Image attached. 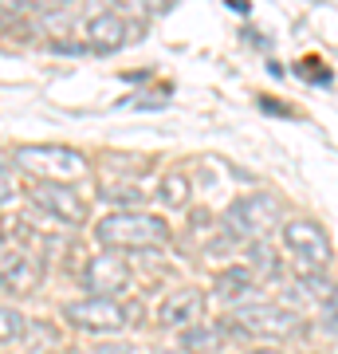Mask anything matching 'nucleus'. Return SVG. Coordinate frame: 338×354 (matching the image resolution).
<instances>
[{
    "instance_id": "nucleus-21",
    "label": "nucleus",
    "mask_w": 338,
    "mask_h": 354,
    "mask_svg": "<svg viewBox=\"0 0 338 354\" xmlns=\"http://www.w3.org/2000/svg\"><path fill=\"white\" fill-rule=\"evenodd\" d=\"M32 4H39V8H48V12H51V8H63L67 0H32Z\"/></svg>"
},
{
    "instance_id": "nucleus-13",
    "label": "nucleus",
    "mask_w": 338,
    "mask_h": 354,
    "mask_svg": "<svg viewBox=\"0 0 338 354\" xmlns=\"http://www.w3.org/2000/svg\"><path fill=\"white\" fill-rule=\"evenodd\" d=\"M248 268H252V276H260V279H279V252L267 241H252Z\"/></svg>"
},
{
    "instance_id": "nucleus-8",
    "label": "nucleus",
    "mask_w": 338,
    "mask_h": 354,
    "mask_svg": "<svg viewBox=\"0 0 338 354\" xmlns=\"http://www.w3.org/2000/svg\"><path fill=\"white\" fill-rule=\"evenodd\" d=\"M83 288L91 291V295H122L126 288H130V264H126L118 252H106L102 248L99 256H91L87 268H83Z\"/></svg>"
},
{
    "instance_id": "nucleus-17",
    "label": "nucleus",
    "mask_w": 338,
    "mask_h": 354,
    "mask_svg": "<svg viewBox=\"0 0 338 354\" xmlns=\"http://www.w3.org/2000/svg\"><path fill=\"white\" fill-rule=\"evenodd\" d=\"M323 327L338 330V283L323 295Z\"/></svg>"
},
{
    "instance_id": "nucleus-19",
    "label": "nucleus",
    "mask_w": 338,
    "mask_h": 354,
    "mask_svg": "<svg viewBox=\"0 0 338 354\" xmlns=\"http://www.w3.org/2000/svg\"><path fill=\"white\" fill-rule=\"evenodd\" d=\"M32 4V0H0V12H12V16H20Z\"/></svg>"
},
{
    "instance_id": "nucleus-4",
    "label": "nucleus",
    "mask_w": 338,
    "mask_h": 354,
    "mask_svg": "<svg viewBox=\"0 0 338 354\" xmlns=\"http://www.w3.org/2000/svg\"><path fill=\"white\" fill-rule=\"evenodd\" d=\"M12 162L32 174L36 181H55V185H67V181H79L91 165L87 158L71 146H20L12 153Z\"/></svg>"
},
{
    "instance_id": "nucleus-3",
    "label": "nucleus",
    "mask_w": 338,
    "mask_h": 354,
    "mask_svg": "<svg viewBox=\"0 0 338 354\" xmlns=\"http://www.w3.org/2000/svg\"><path fill=\"white\" fill-rule=\"evenodd\" d=\"M225 327L248 339H291L303 330V315L279 304H240L228 311Z\"/></svg>"
},
{
    "instance_id": "nucleus-16",
    "label": "nucleus",
    "mask_w": 338,
    "mask_h": 354,
    "mask_svg": "<svg viewBox=\"0 0 338 354\" xmlns=\"http://www.w3.org/2000/svg\"><path fill=\"white\" fill-rule=\"evenodd\" d=\"M24 330H28L24 311H16V307H0V346L20 342V339H24Z\"/></svg>"
},
{
    "instance_id": "nucleus-6",
    "label": "nucleus",
    "mask_w": 338,
    "mask_h": 354,
    "mask_svg": "<svg viewBox=\"0 0 338 354\" xmlns=\"http://www.w3.org/2000/svg\"><path fill=\"white\" fill-rule=\"evenodd\" d=\"M279 201L272 193H248V197H240L232 201V209L225 213V228L240 241H267V232L279 225Z\"/></svg>"
},
{
    "instance_id": "nucleus-2",
    "label": "nucleus",
    "mask_w": 338,
    "mask_h": 354,
    "mask_svg": "<svg viewBox=\"0 0 338 354\" xmlns=\"http://www.w3.org/2000/svg\"><path fill=\"white\" fill-rule=\"evenodd\" d=\"M283 248H288L291 264L295 272L303 276V283L311 291H330V283H323V272L330 264V241H326V232L319 221L311 216H291L283 221Z\"/></svg>"
},
{
    "instance_id": "nucleus-9",
    "label": "nucleus",
    "mask_w": 338,
    "mask_h": 354,
    "mask_svg": "<svg viewBox=\"0 0 338 354\" xmlns=\"http://www.w3.org/2000/svg\"><path fill=\"white\" fill-rule=\"evenodd\" d=\"M205 307H209V295L200 288H177L158 304V323L165 330H189L205 319Z\"/></svg>"
},
{
    "instance_id": "nucleus-20",
    "label": "nucleus",
    "mask_w": 338,
    "mask_h": 354,
    "mask_svg": "<svg viewBox=\"0 0 338 354\" xmlns=\"http://www.w3.org/2000/svg\"><path fill=\"white\" fill-rule=\"evenodd\" d=\"M8 201H12V181L0 174V205H8Z\"/></svg>"
},
{
    "instance_id": "nucleus-11",
    "label": "nucleus",
    "mask_w": 338,
    "mask_h": 354,
    "mask_svg": "<svg viewBox=\"0 0 338 354\" xmlns=\"http://www.w3.org/2000/svg\"><path fill=\"white\" fill-rule=\"evenodd\" d=\"M130 39V24H126L118 12H95L83 24V48L87 51H99V55H106V51H118Z\"/></svg>"
},
{
    "instance_id": "nucleus-10",
    "label": "nucleus",
    "mask_w": 338,
    "mask_h": 354,
    "mask_svg": "<svg viewBox=\"0 0 338 354\" xmlns=\"http://www.w3.org/2000/svg\"><path fill=\"white\" fill-rule=\"evenodd\" d=\"M39 279H44V268H39L36 256H28L16 244L0 248V288L16 291V295H28V291H36Z\"/></svg>"
},
{
    "instance_id": "nucleus-14",
    "label": "nucleus",
    "mask_w": 338,
    "mask_h": 354,
    "mask_svg": "<svg viewBox=\"0 0 338 354\" xmlns=\"http://www.w3.org/2000/svg\"><path fill=\"white\" fill-rule=\"evenodd\" d=\"M189 197H193V185H189L185 174H165L162 185H158V201L165 205V209H185Z\"/></svg>"
},
{
    "instance_id": "nucleus-18",
    "label": "nucleus",
    "mask_w": 338,
    "mask_h": 354,
    "mask_svg": "<svg viewBox=\"0 0 338 354\" xmlns=\"http://www.w3.org/2000/svg\"><path fill=\"white\" fill-rule=\"evenodd\" d=\"M138 4H142L150 16H162V12H169V8H173L177 0H138Z\"/></svg>"
},
{
    "instance_id": "nucleus-15",
    "label": "nucleus",
    "mask_w": 338,
    "mask_h": 354,
    "mask_svg": "<svg viewBox=\"0 0 338 354\" xmlns=\"http://www.w3.org/2000/svg\"><path fill=\"white\" fill-rule=\"evenodd\" d=\"M181 346L189 354H213L220 346V327H189L181 335Z\"/></svg>"
},
{
    "instance_id": "nucleus-1",
    "label": "nucleus",
    "mask_w": 338,
    "mask_h": 354,
    "mask_svg": "<svg viewBox=\"0 0 338 354\" xmlns=\"http://www.w3.org/2000/svg\"><path fill=\"white\" fill-rule=\"evenodd\" d=\"M95 241L106 248V252H142V248H158V244L169 241V225L162 216L142 213V209H118V213H106L95 225Z\"/></svg>"
},
{
    "instance_id": "nucleus-23",
    "label": "nucleus",
    "mask_w": 338,
    "mask_h": 354,
    "mask_svg": "<svg viewBox=\"0 0 338 354\" xmlns=\"http://www.w3.org/2000/svg\"><path fill=\"white\" fill-rule=\"evenodd\" d=\"M0 165H4V153H0Z\"/></svg>"
},
{
    "instance_id": "nucleus-12",
    "label": "nucleus",
    "mask_w": 338,
    "mask_h": 354,
    "mask_svg": "<svg viewBox=\"0 0 338 354\" xmlns=\"http://www.w3.org/2000/svg\"><path fill=\"white\" fill-rule=\"evenodd\" d=\"M256 283H260V279L252 276V268H244V264L225 268V272L216 276V295H220L228 307H240L252 295V288H256Z\"/></svg>"
},
{
    "instance_id": "nucleus-5",
    "label": "nucleus",
    "mask_w": 338,
    "mask_h": 354,
    "mask_svg": "<svg viewBox=\"0 0 338 354\" xmlns=\"http://www.w3.org/2000/svg\"><path fill=\"white\" fill-rule=\"evenodd\" d=\"M63 319L79 330H91V335H118V330L130 327L134 307H126L114 295H87V299H75V304L63 307Z\"/></svg>"
},
{
    "instance_id": "nucleus-7",
    "label": "nucleus",
    "mask_w": 338,
    "mask_h": 354,
    "mask_svg": "<svg viewBox=\"0 0 338 354\" xmlns=\"http://www.w3.org/2000/svg\"><path fill=\"white\" fill-rule=\"evenodd\" d=\"M28 197L36 209H44L48 216H55L59 225H83L87 221V205L71 185H55V181H36L28 185Z\"/></svg>"
},
{
    "instance_id": "nucleus-22",
    "label": "nucleus",
    "mask_w": 338,
    "mask_h": 354,
    "mask_svg": "<svg viewBox=\"0 0 338 354\" xmlns=\"http://www.w3.org/2000/svg\"><path fill=\"white\" fill-rule=\"evenodd\" d=\"M244 354H283V351H276V346H252V351H244Z\"/></svg>"
}]
</instances>
